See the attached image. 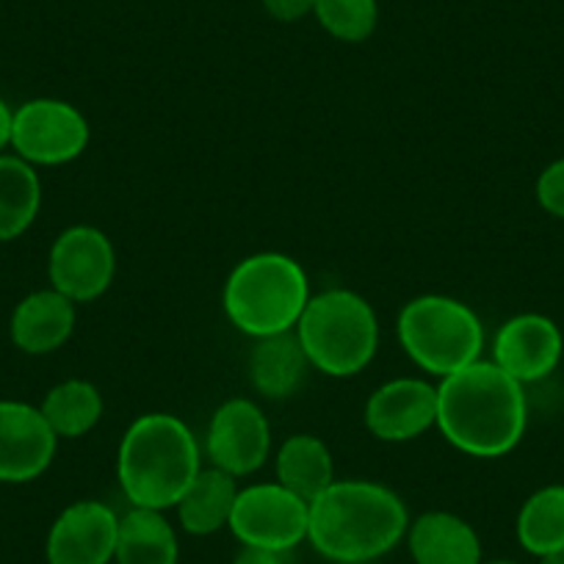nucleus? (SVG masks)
Segmentation results:
<instances>
[{
  "label": "nucleus",
  "instance_id": "aec40b11",
  "mask_svg": "<svg viewBox=\"0 0 564 564\" xmlns=\"http://www.w3.org/2000/svg\"><path fill=\"white\" fill-rule=\"evenodd\" d=\"M276 481L302 501L313 503L335 481L333 452L316 435H291L276 448Z\"/></svg>",
  "mask_w": 564,
  "mask_h": 564
},
{
  "label": "nucleus",
  "instance_id": "f3484780",
  "mask_svg": "<svg viewBox=\"0 0 564 564\" xmlns=\"http://www.w3.org/2000/svg\"><path fill=\"white\" fill-rule=\"evenodd\" d=\"M307 368L311 362L296 333L258 338L247 362L249 382L265 399H291L305 382Z\"/></svg>",
  "mask_w": 564,
  "mask_h": 564
},
{
  "label": "nucleus",
  "instance_id": "f03ea898",
  "mask_svg": "<svg viewBox=\"0 0 564 564\" xmlns=\"http://www.w3.org/2000/svg\"><path fill=\"white\" fill-rule=\"evenodd\" d=\"M410 529L399 492L379 481L335 479L311 503L307 542L335 564H373Z\"/></svg>",
  "mask_w": 564,
  "mask_h": 564
},
{
  "label": "nucleus",
  "instance_id": "c85d7f7f",
  "mask_svg": "<svg viewBox=\"0 0 564 564\" xmlns=\"http://www.w3.org/2000/svg\"><path fill=\"white\" fill-rule=\"evenodd\" d=\"M540 564H564V547H558V551H551V553H545V556H540Z\"/></svg>",
  "mask_w": 564,
  "mask_h": 564
},
{
  "label": "nucleus",
  "instance_id": "a211bd4d",
  "mask_svg": "<svg viewBox=\"0 0 564 564\" xmlns=\"http://www.w3.org/2000/svg\"><path fill=\"white\" fill-rule=\"evenodd\" d=\"M181 542L166 512L130 507L119 514L113 564H177Z\"/></svg>",
  "mask_w": 564,
  "mask_h": 564
},
{
  "label": "nucleus",
  "instance_id": "39448f33",
  "mask_svg": "<svg viewBox=\"0 0 564 564\" xmlns=\"http://www.w3.org/2000/svg\"><path fill=\"white\" fill-rule=\"evenodd\" d=\"M294 333L311 368L335 379L366 371L379 349L377 311L349 289L313 294Z\"/></svg>",
  "mask_w": 564,
  "mask_h": 564
},
{
  "label": "nucleus",
  "instance_id": "7ed1b4c3",
  "mask_svg": "<svg viewBox=\"0 0 564 564\" xmlns=\"http://www.w3.org/2000/svg\"><path fill=\"white\" fill-rule=\"evenodd\" d=\"M203 470V448L188 423L170 412H144L124 430L117 479L130 507L175 509Z\"/></svg>",
  "mask_w": 564,
  "mask_h": 564
},
{
  "label": "nucleus",
  "instance_id": "6e6552de",
  "mask_svg": "<svg viewBox=\"0 0 564 564\" xmlns=\"http://www.w3.org/2000/svg\"><path fill=\"white\" fill-rule=\"evenodd\" d=\"M311 503L302 501L280 481H260L238 490L227 529L241 545L289 553L307 540Z\"/></svg>",
  "mask_w": 564,
  "mask_h": 564
},
{
  "label": "nucleus",
  "instance_id": "20e7f679",
  "mask_svg": "<svg viewBox=\"0 0 564 564\" xmlns=\"http://www.w3.org/2000/svg\"><path fill=\"white\" fill-rule=\"evenodd\" d=\"M311 296V280L300 260L282 252H258L230 271L221 307L238 333L258 340L294 333Z\"/></svg>",
  "mask_w": 564,
  "mask_h": 564
},
{
  "label": "nucleus",
  "instance_id": "1a4fd4ad",
  "mask_svg": "<svg viewBox=\"0 0 564 564\" xmlns=\"http://www.w3.org/2000/svg\"><path fill=\"white\" fill-rule=\"evenodd\" d=\"M117 274V249L111 238L91 225H73L62 230L47 254L51 289L75 305L95 302L111 289Z\"/></svg>",
  "mask_w": 564,
  "mask_h": 564
},
{
  "label": "nucleus",
  "instance_id": "a878e982",
  "mask_svg": "<svg viewBox=\"0 0 564 564\" xmlns=\"http://www.w3.org/2000/svg\"><path fill=\"white\" fill-rule=\"evenodd\" d=\"M263 9L276 23H300L302 18L313 14L316 0H263Z\"/></svg>",
  "mask_w": 564,
  "mask_h": 564
},
{
  "label": "nucleus",
  "instance_id": "6ab92c4d",
  "mask_svg": "<svg viewBox=\"0 0 564 564\" xmlns=\"http://www.w3.org/2000/svg\"><path fill=\"white\" fill-rule=\"evenodd\" d=\"M238 479L219 468H203L197 479L188 485L181 501L175 503L177 523L183 525L186 534L194 536H210L216 531L227 529L232 518V507L238 498Z\"/></svg>",
  "mask_w": 564,
  "mask_h": 564
},
{
  "label": "nucleus",
  "instance_id": "0eeeda50",
  "mask_svg": "<svg viewBox=\"0 0 564 564\" xmlns=\"http://www.w3.org/2000/svg\"><path fill=\"white\" fill-rule=\"evenodd\" d=\"M91 128L78 106L58 97H34L14 108L12 150L31 166H62L89 148Z\"/></svg>",
  "mask_w": 564,
  "mask_h": 564
},
{
  "label": "nucleus",
  "instance_id": "2eb2a0df",
  "mask_svg": "<svg viewBox=\"0 0 564 564\" xmlns=\"http://www.w3.org/2000/svg\"><path fill=\"white\" fill-rule=\"evenodd\" d=\"M75 324L78 305L56 289H42L18 302L9 322V335L20 351L42 357L62 349L73 338Z\"/></svg>",
  "mask_w": 564,
  "mask_h": 564
},
{
  "label": "nucleus",
  "instance_id": "9d476101",
  "mask_svg": "<svg viewBox=\"0 0 564 564\" xmlns=\"http://www.w3.org/2000/svg\"><path fill=\"white\" fill-rule=\"evenodd\" d=\"M271 454V426L252 399H227L210 415L205 457L232 479L258 474Z\"/></svg>",
  "mask_w": 564,
  "mask_h": 564
},
{
  "label": "nucleus",
  "instance_id": "9b49d317",
  "mask_svg": "<svg viewBox=\"0 0 564 564\" xmlns=\"http://www.w3.org/2000/svg\"><path fill=\"white\" fill-rule=\"evenodd\" d=\"M366 430L382 443H410L437 426V384L399 377L379 384L362 412Z\"/></svg>",
  "mask_w": 564,
  "mask_h": 564
},
{
  "label": "nucleus",
  "instance_id": "423d86ee",
  "mask_svg": "<svg viewBox=\"0 0 564 564\" xmlns=\"http://www.w3.org/2000/svg\"><path fill=\"white\" fill-rule=\"evenodd\" d=\"M404 355L430 377L446 379L481 360L485 324L454 296L423 294L406 302L395 322Z\"/></svg>",
  "mask_w": 564,
  "mask_h": 564
},
{
  "label": "nucleus",
  "instance_id": "4be33fe9",
  "mask_svg": "<svg viewBox=\"0 0 564 564\" xmlns=\"http://www.w3.org/2000/svg\"><path fill=\"white\" fill-rule=\"evenodd\" d=\"M40 410L58 441L62 437L73 441V437H84L95 430L106 410V401L89 379H64L47 390Z\"/></svg>",
  "mask_w": 564,
  "mask_h": 564
},
{
  "label": "nucleus",
  "instance_id": "f8f14e48",
  "mask_svg": "<svg viewBox=\"0 0 564 564\" xmlns=\"http://www.w3.org/2000/svg\"><path fill=\"white\" fill-rule=\"evenodd\" d=\"M58 437L40 406L0 399V481L25 485L51 468Z\"/></svg>",
  "mask_w": 564,
  "mask_h": 564
},
{
  "label": "nucleus",
  "instance_id": "393cba45",
  "mask_svg": "<svg viewBox=\"0 0 564 564\" xmlns=\"http://www.w3.org/2000/svg\"><path fill=\"white\" fill-rule=\"evenodd\" d=\"M536 203L551 216L564 219V159L553 161L536 181Z\"/></svg>",
  "mask_w": 564,
  "mask_h": 564
},
{
  "label": "nucleus",
  "instance_id": "ddd939ff",
  "mask_svg": "<svg viewBox=\"0 0 564 564\" xmlns=\"http://www.w3.org/2000/svg\"><path fill=\"white\" fill-rule=\"evenodd\" d=\"M117 531L119 514L108 503L95 498L69 503L47 531V564H111Z\"/></svg>",
  "mask_w": 564,
  "mask_h": 564
},
{
  "label": "nucleus",
  "instance_id": "b1692460",
  "mask_svg": "<svg viewBox=\"0 0 564 564\" xmlns=\"http://www.w3.org/2000/svg\"><path fill=\"white\" fill-rule=\"evenodd\" d=\"M313 14L329 36L349 45L371 40L379 23L377 0H316Z\"/></svg>",
  "mask_w": 564,
  "mask_h": 564
},
{
  "label": "nucleus",
  "instance_id": "bb28decb",
  "mask_svg": "<svg viewBox=\"0 0 564 564\" xmlns=\"http://www.w3.org/2000/svg\"><path fill=\"white\" fill-rule=\"evenodd\" d=\"M232 564H285V562H282V553H276V551L241 545V551L236 553Z\"/></svg>",
  "mask_w": 564,
  "mask_h": 564
},
{
  "label": "nucleus",
  "instance_id": "4468645a",
  "mask_svg": "<svg viewBox=\"0 0 564 564\" xmlns=\"http://www.w3.org/2000/svg\"><path fill=\"white\" fill-rule=\"evenodd\" d=\"M562 349V333L551 318L540 313H523L498 327L492 340V362L514 382L531 384L556 371Z\"/></svg>",
  "mask_w": 564,
  "mask_h": 564
},
{
  "label": "nucleus",
  "instance_id": "cd10ccee",
  "mask_svg": "<svg viewBox=\"0 0 564 564\" xmlns=\"http://www.w3.org/2000/svg\"><path fill=\"white\" fill-rule=\"evenodd\" d=\"M12 119L14 108L0 97V153H7L9 144H12Z\"/></svg>",
  "mask_w": 564,
  "mask_h": 564
},
{
  "label": "nucleus",
  "instance_id": "5701e85b",
  "mask_svg": "<svg viewBox=\"0 0 564 564\" xmlns=\"http://www.w3.org/2000/svg\"><path fill=\"white\" fill-rule=\"evenodd\" d=\"M514 534L520 547L536 558L564 547V485H547L525 498Z\"/></svg>",
  "mask_w": 564,
  "mask_h": 564
},
{
  "label": "nucleus",
  "instance_id": "f257e3e1",
  "mask_svg": "<svg viewBox=\"0 0 564 564\" xmlns=\"http://www.w3.org/2000/svg\"><path fill=\"white\" fill-rule=\"evenodd\" d=\"M525 423L523 384L492 360L470 362L437 384V430L468 457H503L523 441Z\"/></svg>",
  "mask_w": 564,
  "mask_h": 564
},
{
  "label": "nucleus",
  "instance_id": "c756f323",
  "mask_svg": "<svg viewBox=\"0 0 564 564\" xmlns=\"http://www.w3.org/2000/svg\"><path fill=\"white\" fill-rule=\"evenodd\" d=\"M481 564H520L514 558H490V562H481Z\"/></svg>",
  "mask_w": 564,
  "mask_h": 564
},
{
  "label": "nucleus",
  "instance_id": "dca6fc26",
  "mask_svg": "<svg viewBox=\"0 0 564 564\" xmlns=\"http://www.w3.org/2000/svg\"><path fill=\"white\" fill-rule=\"evenodd\" d=\"M406 547L415 564H481V536L454 512L432 509L410 520Z\"/></svg>",
  "mask_w": 564,
  "mask_h": 564
},
{
  "label": "nucleus",
  "instance_id": "412c9836",
  "mask_svg": "<svg viewBox=\"0 0 564 564\" xmlns=\"http://www.w3.org/2000/svg\"><path fill=\"white\" fill-rule=\"evenodd\" d=\"M40 208L42 181L36 166L14 153H0V243L25 236Z\"/></svg>",
  "mask_w": 564,
  "mask_h": 564
}]
</instances>
